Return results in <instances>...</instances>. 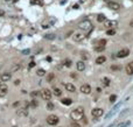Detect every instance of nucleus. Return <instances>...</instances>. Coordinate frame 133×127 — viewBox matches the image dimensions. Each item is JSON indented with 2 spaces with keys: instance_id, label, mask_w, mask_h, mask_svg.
Here are the masks:
<instances>
[{
  "instance_id": "6e6552de",
  "label": "nucleus",
  "mask_w": 133,
  "mask_h": 127,
  "mask_svg": "<svg viewBox=\"0 0 133 127\" xmlns=\"http://www.w3.org/2000/svg\"><path fill=\"white\" fill-rule=\"evenodd\" d=\"M81 92L84 95H90L91 93V86L89 84H83L81 86Z\"/></svg>"
},
{
  "instance_id": "dca6fc26",
  "label": "nucleus",
  "mask_w": 133,
  "mask_h": 127,
  "mask_svg": "<svg viewBox=\"0 0 133 127\" xmlns=\"http://www.w3.org/2000/svg\"><path fill=\"white\" fill-rule=\"evenodd\" d=\"M77 70H78V71H84V70H85V64H84L83 61L77 62Z\"/></svg>"
},
{
  "instance_id": "aec40b11",
  "label": "nucleus",
  "mask_w": 133,
  "mask_h": 127,
  "mask_svg": "<svg viewBox=\"0 0 133 127\" xmlns=\"http://www.w3.org/2000/svg\"><path fill=\"white\" fill-rule=\"evenodd\" d=\"M102 82H103L104 86H109V85H110V79H109L107 77H104V78L102 79Z\"/></svg>"
},
{
  "instance_id": "2f4dec72",
  "label": "nucleus",
  "mask_w": 133,
  "mask_h": 127,
  "mask_svg": "<svg viewBox=\"0 0 133 127\" xmlns=\"http://www.w3.org/2000/svg\"><path fill=\"white\" fill-rule=\"evenodd\" d=\"M82 58H83V60H88V58H89V56H88V54H85V53H83V54H82Z\"/></svg>"
},
{
  "instance_id": "c756f323",
  "label": "nucleus",
  "mask_w": 133,
  "mask_h": 127,
  "mask_svg": "<svg viewBox=\"0 0 133 127\" xmlns=\"http://www.w3.org/2000/svg\"><path fill=\"white\" fill-rule=\"evenodd\" d=\"M119 69H120V66H119V65H114V64H113V65H111V70H119Z\"/></svg>"
},
{
  "instance_id": "393cba45",
  "label": "nucleus",
  "mask_w": 133,
  "mask_h": 127,
  "mask_svg": "<svg viewBox=\"0 0 133 127\" xmlns=\"http://www.w3.org/2000/svg\"><path fill=\"white\" fill-rule=\"evenodd\" d=\"M106 34H107V35H114V34H116V29H107V31H106Z\"/></svg>"
},
{
  "instance_id": "7ed1b4c3",
  "label": "nucleus",
  "mask_w": 133,
  "mask_h": 127,
  "mask_svg": "<svg viewBox=\"0 0 133 127\" xmlns=\"http://www.w3.org/2000/svg\"><path fill=\"white\" fill-rule=\"evenodd\" d=\"M59 121H60V118H59L57 115H55V114H50V115H48V118H47V123H48V125H50V126L57 125Z\"/></svg>"
},
{
  "instance_id": "e433bc0d",
  "label": "nucleus",
  "mask_w": 133,
  "mask_h": 127,
  "mask_svg": "<svg viewBox=\"0 0 133 127\" xmlns=\"http://www.w3.org/2000/svg\"><path fill=\"white\" fill-rule=\"evenodd\" d=\"M39 93H37V91H34V92H32V97H35V96H37Z\"/></svg>"
},
{
  "instance_id": "a19ab883",
  "label": "nucleus",
  "mask_w": 133,
  "mask_h": 127,
  "mask_svg": "<svg viewBox=\"0 0 133 127\" xmlns=\"http://www.w3.org/2000/svg\"><path fill=\"white\" fill-rule=\"evenodd\" d=\"M5 1H7V2H11V1H12V0H5Z\"/></svg>"
},
{
  "instance_id": "c9c22d12",
  "label": "nucleus",
  "mask_w": 133,
  "mask_h": 127,
  "mask_svg": "<svg viewBox=\"0 0 133 127\" xmlns=\"http://www.w3.org/2000/svg\"><path fill=\"white\" fill-rule=\"evenodd\" d=\"M33 66H35V62H31L29 63V68H33Z\"/></svg>"
},
{
  "instance_id": "f8f14e48",
  "label": "nucleus",
  "mask_w": 133,
  "mask_h": 127,
  "mask_svg": "<svg viewBox=\"0 0 133 127\" xmlns=\"http://www.w3.org/2000/svg\"><path fill=\"white\" fill-rule=\"evenodd\" d=\"M8 91V88L6 84H0V97H4V96L7 93Z\"/></svg>"
},
{
  "instance_id": "bb28decb",
  "label": "nucleus",
  "mask_w": 133,
  "mask_h": 127,
  "mask_svg": "<svg viewBox=\"0 0 133 127\" xmlns=\"http://www.w3.org/2000/svg\"><path fill=\"white\" fill-rule=\"evenodd\" d=\"M47 107H48V110H53V108H54V104L49 101V103L47 104Z\"/></svg>"
},
{
  "instance_id": "72a5a7b5",
  "label": "nucleus",
  "mask_w": 133,
  "mask_h": 127,
  "mask_svg": "<svg viewBox=\"0 0 133 127\" xmlns=\"http://www.w3.org/2000/svg\"><path fill=\"white\" fill-rule=\"evenodd\" d=\"M46 38H51L53 40L54 38V35L53 34H48V35H46Z\"/></svg>"
},
{
  "instance_id": "f257e3e1",
  "label": "nucleus",
  "mask_w": 133,
  "mask_h": 127,
  "mask_svg": "<svg viewBox=\"0 0 133 127\" xmlns=\"http://www.w3.org/2000/svg\"><path fill=\"white\" fill-rule=\"evenodd\" d=\"M70 117L74 121H79L82 119H84V108L83 107H77L74 111H71Z\"/></svg>"
},
{
  "instance_id": "5701e85b",
  "label": "nucleus",
  "mask_w": 133,
  "mask_h": 127,
  "mask_svg": "<svg viewBox=\"0 0 133 127\" xmlns=\"http://www.w3.org/2000/svg\"><path fill=\"white\" fill-rule=\"evenodd\" d=\"M54 77H55L54 73H49V75L47 76V81H48V82H51V81L54 79Z\"/></svg>"
},
{
  "instance_id": "f704fd0d",
  "label": "nucleus",
  "mask_w": 133,
  "mask_h": 127,
  "mask_svg": "<svg viewBox=\"0 0 133 127\" xmlns=\"http://www.w3.org/2000/svg\"><path fill=\"white\" fill-rule=\"evenodd\" d=\"M4 15H5V11L0 9V16H4Z\"/></svg>"
},
{
  "instance_id": "412c9836",
  "label": "nucleus",
  "mask_w": 133,
  "mask_h": 127,
  "mask_svg": "<svg viewBox=\"0 0 133 127\" xmlns=\"http://www.w3.org/2000/svg\"><path fill=\"white\" fill-rule=\"evenodd\" d=\"M54 95L57 96V97H60V96L62 95V91H61L59 88H54Z\"/></svg>"
},
{
  "instance_id": "0eeeda50",
  "label": "nucleus",
  "mask_w": 133,
  "mask_h": 127,
  "mask_svg": "<svg viewBox=\"0 0 133 127\" xmlns=\"http://www.w3.org/2000/svg\"><path fill=\"white\" fill-rule=\"evenodd\" d=\"M103 113H104L103 108H94V110L91 111V114H92V117H94L95 119H97V118L102 117V115H103Z\"/></svg>"
},
{
  "instance_id": "ddd939ff",
  "label": "nucleus",
  "mask_w": 133,
  "mask_h": 127,
  "mask_svg": "<svg viewBox=\"0 0 133 127\" xmlns=\"http://www.w3.org/2000/svg\"><path fill=\"white\" fill-rule=\"evenodd\" d=\"M84 37H85V35H84L83 33H75V34H74V40H75L76 42L82 41Z\"/></svg>"
},
{
  "instance_id": "cd10ccee",
  "label": "nucleus",
  "mask_w": 133,
  "mask_h": 127,
  "mask_svg": "<svg viewBox=\"0 0 133 127\" xmlns=\"http://www.w3.org/2000/svg\"><path fill=\"white\" fill-rule=\"evenodd\" d=\"M116 99H117V96L112 95L111 97H110V101H111V103H114V101H116Z\"/></svg>"
},
{
  "instance_id": "1a4fd4ad",
  "label": "nucleus",
  "mask_w": 133,
  "mask_h": 127,
  "mask_svg": "<svg viewBox=\"0 0 133 127\" xmlns=\"http://www.w3.org/2000/svg\"><path fill=\"white\" fill-rule=\"evenodd\" d=\"M107 6H109V8H111L112 11H119V9H120V4H118V2H116V1H110V2L107 4Z\"/></svg>"
},
{
  "instance_id": "473e14b6",
  "label": "nucleus",
  "mask_w": 133,
  "mask_h": 127,
  "mask_svg": "<svg viewBox=\"0 0 133 127\" xmlns=\"http://www.w3.org/2000/svg\"><path fill=\"white\" fill-rule=\"evenodd\" d=\"M31 106H32V107H36V106H37V103H36V100H33V101L31 103Z\"/></svg>"
},
{
  "instance_id": "7c9ffc66",
  "label": "nucleus",
  "mask_w": 133,
  "mask_h": 127,
  "mask_svg": "<svg viewBox=\"0 0 133 127\" xmlns=\"http://www.w3.org/2000/svg\"><path fill=\"white\" fill-rule=\"evenodd\" d=\"M31 4H33V5H41V2L37 1V0H31Z\"/></svg>"
},
{
  "instance_id": "a878e982",
  "label": "nucleus",
  "mask_w": 133,
  "mask_h": 127,
  "mask_svg": "<svg viewBox=\"0 0 133 127\" xmlns=\"http://www.w3.org/2000/svg\"><path fill=\"white\" fill-rule=\"evenodd\" d=\"M71 64H72L71 60H66V61H64V65L68 66V68H69V66H71Z\"/></svg>"
},
{
  "instance_id": "6ab92c4d",
  "label": "nucleus",
  "mask_w": 133,
  "mask_h": 127,
  "mask_svg": "<svg viewBox=\"0 0 133 127\" xmlns=\"http://www.w3.org/2000/svg\"><path fill=\"white\" fill-rule=\"evenodd\" d=\"M36 75H37L39 77H42V76L46 75V70H43V69H39V70L36 71Z\"/></svg>"
},
{
  "instance_id": "4be33fe9",
  "label": "nucleus",
  "mask_w": 133,
  "mask_h": 127,
  "mask_svg": "<svg viewBox=\"0 0 133 127\" xmlns=\"http://www.w3.org/2000/svg\"><path fill=\"white\" fill-rule=\"evenodd\" d=\"M97 21H98V22H103V21H105V15H104V14H98V16H97Z\"/></svg>"
},
{
  "instance_id": "f3484780",
  "label": "nucleus",
  "mask_w": 133,
  "mask_h": 127,
  "mask_svg": "<svg viewBox=\"0 0 133 127\" xmlns=\"http://www.w3.org/2000/svg\"><path fill=\"white\" fill-rule=\"evenodd\" d=\"M106 62V57L105 56H99L96 58V64H103Z\"/></svg>"
},
{
  "instance_id": "9d476101",
  "label": "nucleus",
  "mask_w": 133,
  "mask_h": 127,
  "mask_svg": "<svg viewBox=\"0 0 133 127\" xmlns=\"http://www.w3.org/2000/svg\"><path fill=\"white\" fill-rule=\"evenodd\" d=\"M11 73L9 72H6V73H2L1 76H0V81L2 82V83H6V82H8L9 79H11Z\"/></svg>"
},
{
  "instance_id": "39448f33",
  "label": "nucleus",
  "mask_w": 133,
  "mask_h": 127,
  "mask_svg": "<svg viewBox=\"0 0 133 127\" xmlns=\"http://www.w3.org/2000/svg\"><path fill=\"white\" fill-rule=\"evenodd\" d=\"M118 26V22L114 20H107L105 21V27H107V29H116V27Z\"/></svg>"
},
{
  "instance_id": "20e7f679",
  "label": "nucleus",
  "mask_w": 133,
  "mask_h": 127,
  "mask_svg": "<svg viewBox=\"0 0 133 127\" xmlns=\"http://www.w3.org/2000/svg\"><path fill=\"white\" fill-rule=\"evenodd\" d=\"M51 95H53V92L49 89H43L41 91V96H42V98L44 100H50L51 99Z\"/></svg>"
},
{
  "instance_id": "9b49d317",
  "label": "nucleus",
  "mask_w": 133,
  "mask_h": 127,
  "mask_svg": "<svg viewBox=\"0 0 133 127\" xmlns=\"http://www.w3.org/2000/svg\"><path fill=\"white\" fill-rule=\"evenodd\" d=\"M64 86H66V90L68 92H75L76 91V88L72 83H64Z\"/></svg>"
},
{
  "instance_id": "4c0bfd02",
  "label": "nucleus",
  "mask_w": 133,
  "mask_h": 127,
  "mask_svg": "<svg viewBox=\"0 0 133 127\" xmlns=\"http://www.w3.org/2000/svg\"><path fill=\"white\" fill-rule=\"evenodd\" d=\"M14 84H15V85H19V84H20V81H19V79H16V81L14 82Z\"/></svg>"
},
{
  "instance_id": "a211bd4d",
  "label": "nucleus",
  "mask_w": 133,
  "mask_h": 127,
  "mask_svg": "<svg viewBox=\"0 0 133 127\" xmlns=\"http://www.w3.org/2000/svg\"><path fill=\"white\" fill-rule=\"evenodd\" d=\"M62 104L66 105V106H69V105L72 104V100H71L70 98H63V99H62Z\"/></svg>"
},
{
  "instance_id": "b1692460",
  "label": "nucleus",
  "mask_w": 133,
  "mask_h": 127,
  "mask_svg": "<svg viewBox=\"0 0 133 127\" xmlns=\"http://www.w3.org/2000/svg\"><path fill=\"white\" fill-rule=\"evenodd\" d=\"M95 50H96V51H104V50H105V47H104V46H98V47L95 48Z\"/></svg>"
},
{
  "instance_id": "4468645a",
  "label": "nucleus",
  "mask_w": 133,
  "mask_h": 127,
  "mask_svg": "<svg viewBox=\"0 0 133 127\" xmlns=\"http://www.w3.org/2000/svg\"><path fill=\"white\" fill-rule=\"evenodd\" d=\"M126 72L127 75H133V62H130L126 65Z\"/></svg>"
},
{
  "instance_id": "423d86ee",
  "label": "nucleus",
  "mask_w": 133,
  "mask_h": 127,
  "mask_svg": "<svg viewBox=\"0 0 133 127\" xmlns=\"http://www.w3.org/2000/svg\"><path fill=\"white\" fill-rule=\"evenodd\" d=\"M129 55H130V50H129L127 48L121 49V50H119V51L117 53V57H119V58H125V57H127Z\"/></svg>"
},
{
  "instance_id": "ea45409f",
  "label": "nucleus",
  "mask_w": 133,
  "mask_h": 127,
  "mask_svg": "<svg viewBox=\"0 0 133 127\" xmlns=\"http://www.w3.org/2000/svg\"><path fill=\"white\" fill-rule=\"evenodd\" d=\"M130 26H131V27H133V20L131 21V22H130Z\"/></svg>"
},
{
  "instance_id": "58836bf2",
  "label": "nucleus",
  "mask_w": 133,
  "mask_h": 127,
  "mask_svg": "<svg viewBox=\"0 0 133 127\" xmlns=\"http://www.w3.org/2000/svg\"><path fill=\"white\" fill-rule=\"evenodd\" d=\"M78 7H79V6H78V5H77V4H76V5H75V6H74V8H75V9H77V8H78Z\"/></svg>"
},
{
  "instance_id": "f03ea898",
  "label": "nucleus",
  "mask_w": 133,
  "mask_h": 127,
  "mask_svg": "<svg viewBox=\"0 0 133 127\" xmlns=\"http://www.w3.org/2000/svg\"><path fill=\"white\" fill-rule=\"evenodd\" d=\"M78 27H79V29H82V31H85V32H90V31H91V29L94 28V25H92V22H91L90 20H84V21L79 22Z\"/></svg>"
},
{
  "instance_id": "c85d7f7f",
  "label": "nucleus",
  "mask_w": 133,
  "mask_h": 127,
  "mask_svg": "<svg viewBox=\"0 0 133 127\" xmlns=\"http://www.w3.org/2000/svg\"><path fill=\"white\" fill-rule=\"evenodd\" d=\"M105 44H106V40H104V38L100 40L99 43H98V46H104V47H105Z\"/></svg>"
},
{
  "instance_id": "2eb2a0df",
  "label": "nucleus",
  "mask_w": 133,
  "mask_h": 127,
  "mask_svg": "<svg viewBox=\"0 0 133 127\" xmlns=\"http://www.w3.org/2000/svg\"><path fill=\"white\" fill-rule=\"evenodd\" d=\"M16 114H18L19 117H26V115L28 114V111H27V108H21V110H19V111L16 112Z\"/></svg>"
}]
</instances>
